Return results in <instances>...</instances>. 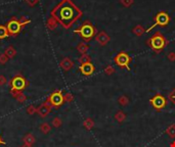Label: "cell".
I'll return each instance as SVG.
<instances>
[{
    "instance_id": "cell-1",
    "label": "cell",
    "mask_w": 175,
    "mask_h": 147,
    "mask_svg": "<svg viewBox=\"0 0 175 147\" xmlns=\"http://www.w3.org/2000/svg\"><path fill=\"white\" fill-rule=\"evenodd\" d=\"M51 16L66 29H69L82 16V11L71 0H62L51 12Z\"/></svg>"
},
{
    "instance_id": "cell-2",
    "label": "cell",
    "mask_w": 175,
    "mask_h": 147,
    "mask_svg": "<svg viewBox=\"0 0 175 147\" xmlns=\"http://www.w3.org/2000/svg\"><path fill=\"white\" fill-rule=\"evenodd\" d=\"M148 46L154 52L161 53L166 46L168 45V41L165 39V37L162 35L161 32H156L147 42Z\"/></svg>"
},
{
    "instance_id": "cell-3",
    "label": "cell",
    "mask_w": 175,
    "mask_h": 147,
    "mask_svg": "<svg viewBox=\"0 0 175 147\" xmlns=\"http://www.w3.org/2000/svg\"><path fill=\"white\" fill-rule=\"evenodd\" d=\"M75 33H78L85 42H88L95 36L96 29L90 22L86 21L79 29L75 30Z\"/></svg>"
},
{
    "instance_id": "cell-4",
    "label": "cell",
    "mask_w": 175,
    "mask_h": 147,
    "mask_svg": "<svg viewBox=\"0 0 175 147\" xmlns=\"http://www.w3.org/2000/svg\"><path fill=\"white\" fill-rule=\"evenodd\" d=\"M170 23V16L166 11H160L159 13L155 16V23L153 26H151L148 30H145V33H148L156 27H166Z\"/></svg>"
},
{
    "instance_id": "cell-5",
    "label": "cell",
    "mask_w": 175,
    "mask_h": 147,
    "mask_svg": "<svg viewBox=\"0 0 175 147\" xmlns=\"http://www.w3.org/2000/svg\"><path fill=\"white\" fill-rule=\"evenodd\" d=\"M131 60H132V57L129 55L127 52H125V51H121V52H119L114 58L115 63H116L119 68H127L128 71H130V67H129V65H130Z\"/></svg>"
},
{
    "instance_id": "cell-6",
    "label": "cell",
    "mask_w": 175,
    "mask_h": 147,
    "mask_svg": "<svg viewBox=\"0 0 175 147\" xmlns=\"http://www.w3.org/2000/svg\"><path fill=\"white\" fill-rule=\"evenodd\" d=\"M151 104L153 105V107L156 109V110L160 111L162 110L163 108H165V106L167 105V99L161 94H156L155 96H153L150 99Z\"/></svg>"
},
{
    "instance_id": "cell-7",
    "label": "cell",
    "mask_w": 175,
    "mask_h": 147,
    "mask_svg": "<svg viewBox=\"0 0 175 147\" xmlns=\"http://www.w3.org/2000/svg\"><path fill=\"white\" fill-rule=\"evenodd\" d=\"M48 101L50 102V104L52 105V107L59 108V106H62V103L65 102L64 95H62V91L59 90V91L53 92V93L49 96V98H48Z\"/></svg>"
},
{
    "instance_id": "cell-8",
    "label": "cell",
    "mask_w": 175,
    "mask_h": 147,
    "mask_svg": "<svg viewBox=\"0 0 175 147\" xmlns=\"http://www.w3.org/2000/svg\"><path fill=\"white\" fill-rule=\"evenodd\" d=\"M28 82L26 81L25 78L22 76H16L11 80V90L22 92L24 89L27 87Z\"/></svg>"
},
{
    "instance_id": "cell-9",
    "label": "cell",
    "mask_w": 175,
    "mask_h": 147,
    "mask_svg": "<svg viewBox=\"0 0 175 147\" xmlns=\"http://www.w3.org/2000/svg\"><path fill=\"white\" fill-rule=\"evenodd\" d=\"M51 109H52V105L50 104V102L48 101V99L45 102H43L39 107H37V114L40 117H46L48 114H50Z\"/></svg>"
},
{
    "instance_id": "cell-10",
    "label": "cell",
    "mask_w": 175,
    "mask_h": 147,
    "mask_svg": "<svg viewBox=\"0 0 175 147\" xmlns=\"http://www.w3.org/2000/svg\"><path fill=\"white\" fill-rule=\"evenodd\" d=\"M7 31L9 33V35H16L20 31H21L22 26L20 24L19 21L16 19H11V21L7 24Z\"/></svg>"
},
{
    "instance_id": "cell-11",
    "label": "cell",
    "mask_w": 175,
    "mask_h": 147,
    "mask_svg": "<svg viewBox=\"0 0 175 147\" xmlns=\"http://www.w3.org/2000/svg\"><path fill=\"white\" fill-rule=\"evenodd\" d=\"M95 40L100 46H105L111 41V37L109 36L105 31H102L99 32L97 35H95Z\"/></svg>"
},
{
    "instance_id": "cell-12",
    "label": "cell",
    "mask_w": 175,
    "mask_h": 147,
    "mask_svg": "<svg viewBox=\"0 0 175 147\" xmlns=\"http://www.w3.org/2000/svg\"><path fill=\"white\" fill-rule=\"evenodd\" d=\"M79 71L81 72V74L84 75V76H91V75L94 73V71H95V68H94V65L91 62H88V63H84V65H80Z\"/></svg>"
},
{
    "instance_id": "cell-13",
    "label": "cell",
    "mask_w": 175,
    "mask_h": 147,
    "mask_svg": "<svg viewBox=\"0 0 175 147\" xmlns=\"http://www.w3.org/2000/svg\"><path fill=\"white\" fill-rule=\"evenodd\" d=\"M59 65H61V68L64 71L68 72V71H70L71 68L74 67V62L72 61V60L69 58V57H65V58L61 61V63H59Z\"/></svg>"
},
{
    "instance_id": "cell-14",
    "label": "cell",
    "mask_w": 175,
    "mask_h": 147,
    "mask_svg": "<svg viewBox=\"0 0 175 147\" xmlns=\"http://www.w3.org/2000/svg\"><path fill=\"white\" fill-rule=\"evenodd\" d=\"M10 93H11V95H12L14 98H16V100H18L20 103H24L26 101V95L23 93V92L10 90Z\"/></svg>"
},
{
    "instance_id": "cell-15",
    "label": "cell",
    "mask_w": 175,
    "mask_h": 147,
    "mask_svg": "<svg viewBox=\"0 0 175 147\" xmlns=\"http://www.w3.org/2000/svg\"><path fill=\"white\" fill-rule=\"evenodd\" d=\"M132 33H133L135 36H137V37L142 36L143 34L145 33V29L143 28L141 25H136L135 27L132 29Z\"/></svg>"
},
{
    "instance_id": "cell-16",
    "label": "cell",
    "mask_w": 175,
    "mask_h": 147,
    "mask_svg": "<svg viewBox=\"0 0 175 147\" xmlns=\"http://www.w3.org/2000/svg\"><path fill=\"white\" fill-rule=\"evenodd\" d=\"M23 141H24V143H26V144L33 145V144L36 142V139H35V136H34L33 134L29 133L27 135H25L24 138H23Z\"/></svg>"
},
{
    "instance_id": "cell-17",
    "label": "cell",
    "mask_w": 175,
    "mask_h": 147,
    "mask_svg": "<svg viewBox=\"0 0 175 147\" xmlns=\"http://www.w3.org/2000/svg\"><path fill=\"white\" fill-rule=\"evenodd\" d=\"M4 54L8 57V58H13L16 54V50L12 47V46H8V47L5 49Z\"/></svg>"
},
{
    "instance_id": "cell-18",
    "label": "cell",
    "mask_w": 175,
    "mask_h": 147,
    "mask_svg": "<svg viewBox=\"0 0 175 147\" xmlns=\"http://www.w3.org/2000/svg\"><path fill=\"white\" fill-rule=\"evenodd\" d=\"M57 24H59V22H57L53 16H51L47 21V28L49 29V30H55L57 27Z\"/></svg>"
},
{
    "instance_id": "cell-19",
    "label": "cell",
    "mask_w": 175,
    "mask_h": 147,
    "mask_svg": "<svg viewBox=\"0 0 175 147\" xmlns=\"http://www.w3.org/2000/svg\"><path fill=\"white\" fill-rule=\"evenodd\" d=\"M77 49H78V51L81 54H85L86 52H87L88 49H89V46H88L87 43L81 42V43H79L78 46H77Z\"/></svg>"
},
{
    "instance_id": "cell-20",
    "label": "cell",
    "mask_w": 175,
    "mask_h": 147,
    "mask_svg": "<svg viewBox=\"0 0 175 147\" xmlns=\"http://www.w3.org/2000/svg\"><path fill=\"white\" fill-rule=\"evenodd\" d=\"M115 120L117 121V122L119 123H123L124 121L126 120V114L124 111L122 110H119L116 112V114H115Z\"/></svg>"
},
{
    "instance_id": "cell-21",
    "label": "cell",
    "mask_w": 175,
    "mask_h": 147,
    "mask_svg": "<svg viewBox=\"0 0 175 147\" xmlns=\"http://www.w3.org/2000/svg\"><path fill=\"white\" fill-rule=\"evenodd\" d=\"M39 129H40V131H41L43 134H48L51 131V127H50V125L48 123L41 124L40 127H39Z\"/></svg>"
},
{
    "instance_id": "cell-22",
    "label": "cell",
    "mask_w": 175,
    "mask_h": 147,
    "mask_svg": "<svg viewBox=\"0 0 175 147\" xmlns=\"http://www.w3.org/2000/svg\"><path fill=\"white\" fill-rule=\"evenodd\" d=\"M9 36V33L7 31V28L4 26H0V39H4Z\"/></svg>"
},
{
    "instance_id": "cell-23",
    "label": "cell",
    "mask_w": 175,
    "mask_h": 147,
    "mask_svg": "<svg viewBox=\"0 0 175 147\" xmlns=\"http://www.w3.org/2000/svg\"><path fill=\"white\" fill-rule=\"evenodd\" d=\"M79 62L81 65H84V63H88L91 62V57L88 55V54H81V57L79 58Z\"/></svg>"
},
{
    "instance_id": "cell-24",
    "label": "cell",
    "mask_w": 175,
    "mask_h": 147,
    "mask_svg": "<svg viewBox=\"0 0 175 147\" xmlns=\"http://www.w3.org/2000/svg\"><path fill=\"white\" fill-rule=\"evenodd\" d=\"M83 126L85 127V129H87V130H91L94 127V122H93V120H91V119H86L84 121V123H83Z\"/></svg>"
},
{
    "instance_id": "cell-25",
    "label": "cell",
    "mask_w": 175,
    "mask_h": 147,
    "mask_svg": "<svg viewBox=\"0 0 175 147\" xmlns=\"http://www.w3.org/2000/svg\"><path fill=\"white\" fill-rule=\"evenodd\" d=\"M118 103L120 105L122 106H126L129 104V98L127 96H125V95H122V96L119 97L118 99Z\"/></svg>"
},
{
    "instance_id": "cell-26",
    "label": "cell",
    "mask_w": 175,
    "mask_h": 147,
    "mask_svg": "<svg viewBox=\"0 0 175 147\" xmlns=\"http://www.w3.org/2000/svg\"><path fill=\"white\" fill-rule=\"evenodd\" d=\"M166 134H167L169 137L175 138V125L169 126L167 128V130H166Z\"/></svg>"
},
{
    "instance_id": "cell-27",
    "label": "cell",
    "mask_w": 175,
    "mask_h": 147,
    "mask_svg": "<svg viewBox=\"0 0 175 147\" xmlns=\"http://www.w3.org/2000/svg\"><path fill=\"white\" fill-rule=\"evenodd\" d=\"M51 124H52V126L54 127V128H59V127L62 126V119H59V117H56L52 120Z\"/></svg>"
},
{
    "instance_id": "cell-28",
    "label": "cell",
    "mask_w": 175,
    "mask_h": 147,
    "mask_svg": "<svg viewBox=\"0 0 175 147\" xmlns=\"http://www.w3.org/2000/svg\"><path fill=\"white\" fill-rule=\"evenodd\" d=\"M27 114H30V116H33V114H37V107H36V106H34V105L28 106V108H27Z\"/></svg>"
},
{
    "instance_id": "cell-29",
    "label": "cell",
    "mask_w": 175,
    "mask_h": 147,
    "mask_svg": "<svg viewBox=\"0 0 175 147\" xmlns=\"http://www.w3.org/2000/svg\"><path fill=\"white\" fill-rule=\"evenodd\" d=\"M120 3L124 7H130L134 3V0H120Z\"/></svg>"
},
{
    "instance_id": "cell-30",
    "label": "cell",
    "mask_w": 175,
    "mask_h": 147,
    "mask_svg": "<svg viewBox=\"0 0 175 147\" xmlns=\"http://www.w3.org/2000/svg\"><path fill=\"white\" fill-rule=\"evenodd\" d=\"M104 72H105V75H108V76H111V75L115 74V68L112 67V65H108V67H105Z\"/></svg>"
},
{
    "instance_id": "cell-31",
    "label": "cell",
    "mask_w": 175,
    "mask_h": 147,
    "mask_svg": "<svg viewBox=\"0 0 175 147\" xmlns=\"http://www.w3.org/2000/svg\"><path fill=\"white\" fill-rule=\"evenodd\" d=\"M64 99H65L66 102H72L74 100V96L72 93H67V94L64 95Z\"/></svg>"
},
{
    "instance_id": "cell-32",
    "label": "cell",
    "mask_w": 175,
    "mask_h": 147,
    "mask_svg": "<svg viewBox=\"0 0 175 147\" xmlns=\"http://www.w3.org/2000/svg\"><path fill=\"white\" fill-rule=\"evenodd\" d=\"M168 98H169V100H170V101L175 105V88L170 92V93H169Z\"/></svg>"
},
{
    "instance_id": "cell-33",
    "label": "cell",
    "mask_w": 175,
    "mask_h": 147,
    "mask_svg": "<svg viewBox=\"0 0 175 147\" xmlns=\"http://www.w3.org/2000/svg\"><path fill=\"white\" fill-rule=\"evenodd\" d=\"M7 60H8V57L5 55L4 53L0 54V63H1V65H4V63H6Z\"/></svg>"
},
{
    "instance_id": "cell-34",
    "label": "cell",
    "mask_w": 175,
    "mask_h": 147,
    "mask_svg": "<svg viewBox=\"0 0 175 147\" xmlns=\"http://www.w3.org/2000/svg\"><path fill=\"white\" fill-rule=\"evenodd\" d=\"M19 22H20V24H21V26H26L30 23V19H29L28 18H26V16H23Z\"/></svg>"
},
{
    "instance_id": "cell-35",
    "label": "cell",
    "mask_w": 175,
    "mask_h": 147,
    "mask_svg": "<svg viewBox=\"0 0 175 147\" xmlns=\"http://www.w3.org/2000/svg\"><path fill=\"white\" fill-rule=\"evenodd\" d=\"M167 57L170 61H175V52H169Z\"/></svg>"
},
{
    "instance_id": "cell-36",
    "label": "cell",
    "mask_w": 175,
    "mask_h": 147,
    "mask_svg": "<svg viewBox=\"0 0 175 147\" xmlns=\"http://www.w3.org/2000/svg\"><path fill=\"white\" fill-rule=\"evenodd\" d=\"M6 84V79L4 76H0V86H3Z\"/></svg>"
},
{
    "instance_id": "cell-37",
    "label": "cell",
    "mask_w": 175,
    "mask_h": 147,
    "mask_svg": "<svg viewBox=\"0 0 175 147\" xmlns=\"http://www.w3.org/2000/svg\"><path fill=\"white\" fill-rule=\"evenodd\" d=\"M26 1H27V3L28 4H30V5H35L37 2H38V0H26Z\"/></svg>"
},
{
    "instance_id": "cell-38",
    "label": "cell",
    "mask_w": 175,
    "mask_h": 147,
    "mask_svg": "<svg viewBox=\"0 0 175 147\" xmlns=\"http://www.w3.org/2000/svg\"><path fill=\"white\" fill-rule=\"evenodd\" d=\"M22 147H32V145H30V144H26V143H24L22 145Z\"/></svg>"
},
{
    "instance_id": "cell-39",
    "label": "cell",
    "mask_w": 175,
    "mask_h": 147,
    "mask_svg": "<svg viewBox=\"0 0 175 147\" xmlns=\"http://www.w3.org/2000/svg\"><path fill=\"white\" fill-rule=\"evenodd\" d=\"M170 147H175V140L173 141V142L170 143Z\"/></svg>"
},
{
    "instance_id": "cell-40",
    "label": "cell",
    "mask_w": 175,
    "mask_h": 147,
    "mask_svg": "<svg viewBox=\"0 0 175 147\" xmlns=\"http://www.w3.org/2000/svg\"><path fill=\"white\" fill-rule=\"evenodd\" d=\"M1 144H3V145H4V144H5V142H4L3 140L1 139V137H0V145H1Z\"/></svg>"
}]
</instances>
